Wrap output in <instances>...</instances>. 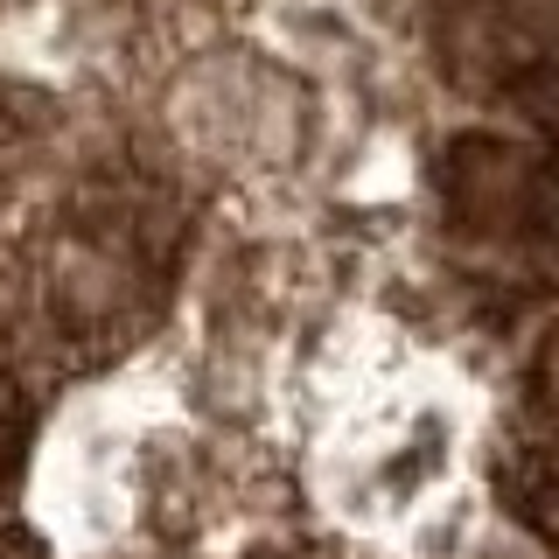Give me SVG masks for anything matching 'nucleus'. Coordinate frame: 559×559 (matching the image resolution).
<instances>
[{"instance_id": "nucleus-1", "label": "nucleus", "mask_w": 559, "mask_h": 559, "mask_svg": "<svg viewBox=\"0 0 559 559\" xmlns=\"http://www.w3.org/2000/svg\"><path fill=\"white\" fill-rule=\"evenodd\" d=\"M433 189H441V217L462 252L476 259H518L546 245V162L524 140L462 127L433 154Z\"/></svg>"}, {"instance_id": "nucleus-2", "label": "nucleus", "mask_w": 559, "mask_h": 559, "mask_svg": "<svg viewBox=\"0 0 559 559\" xmlns=\"http://www.w3.org/2000/svg\"><path fill=\"white\" fill-rule=\"evenodd\" d=\"M168 294H175V280L147 273L140 259L57 231V252H49V266H43L49 343H70V364L92 371L98 357H112V343H133L140 329H154V314L168 308Z\"/></svg>"}, {"instance_id": "nucleus-3", "label": "nucleus", "mask_w": 559, "mask_h": 559, "mask_svg": "<svg viewBox=\"0 0 559 559\" xmlns=\"http://www.w3.org/2000/svg\"><path fill=\"white\" fill-rule=\"evenodd\" d=\"M28 448H35V406L28 392L0 371V497H14L28 476Z\"/></svg>"}]
</instances>
